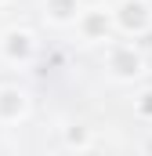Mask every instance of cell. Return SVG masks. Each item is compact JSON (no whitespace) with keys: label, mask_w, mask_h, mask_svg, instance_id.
Segmentation results:
<instances>
[{"label":"cell","mask_w":152,"mask_h":156,"mask_svg":"<svg viewBox=\"0 0 152 156\" xmlns=\"http://www.w3.org/2000/svg\"><path fill=\"white\" fill-rule=\"evenodd\" d=\"M33 55H36V37L29 29H7L0 37V58L4 62L26 66V62H33Z\"/></svg>","instance_id":"cell-1"},{"label":"cell","mask_w":152,"mask_h":156,"mask_svg":"<svg viewBox=\"0 0 152 156\" xmlns=\"http://www.w3.org/2000/svg\"><path fill=\"white\" fill-rule=\"evenodd\" d=\"M112 15H116V29H119V33H130V37L145 33L152 26V11H149L145 0H123Z\"/></svg>","instance_id":"cell-2"},{"label":"cell","mask_w":152,"mask_h":156,"mask_svg":"<svg viewBox=\"0 0 152 156\" xmlns=\"http://www.w3.org/2000/svg\"><path fill=\"white\" fill-rule=\"evenodd\" d=\"M141 69H145V58L134 51V44H112L109 47V73L116 80H134L141 76Z\"/></svg>","instance_id":"cell-3"},{"label":"cell","mask_w":152,"mask_h":156,"mask_svg":"<svg viewBox=\"0 0 152 156\" xmlns=\"http://www.w3.org/2000/svg\"><path fill=\"white\" fill-rule=\"evenodd\" d=\"M76 26H80L83 40H109V33L116 26V15L105 11V7H91V11H80Z\"/></svg>","instance_id":"cell-4"},{"label":"cell","mask_w":152,"mask_h":156,"mask_svg":"<svg viewBox=\"0 0 152 156\" xmlns=\"http://www.w3.org/2000/svg\"><path fill=\"white\" fill-rule=\"evenodd\" d=\"M26 109H29V98H26V91H18V87H0V123H18V120L26 116Z\"/></svg>","instance_id":"cell-5"},{"label":"cell","mask_w":152,"mask_h":156,"mask_svg":"<svg viewBox=\"0 0 152 156\" xmlns=\"http://www.w3.org/2000/svg\"><path fill=\"white\" fill-rule=\"evenodd\" d=\"M43 11L54 26H69L80 18V0H43Z\"/></svg>","instance_id":"cell-6"},{"label":"cell","mask_w":152,"mask_h":156,"mask_svg":"<svg viewBox=\"0 0 152 156\" xmlns=\"http://www.w3.org/2000/svg\"><path fill=\"white\" fill-rule=\"evenodd\" d=\"M138 113H141V116H152V91H145V94L138 98Z\"/></svg>","instance_id":"cell-7"},{"label":"cell","mask_w":152,"mask_h":156,"mask_svg":"<svg viewBox=\"0 0 152 156\" xmlns=\"http://www.w3.org/2000/svg\"><path fill=\"white\" fill-rule=\"evenodd\" d=\"M69 145H87V134L83 131H69Z\"/></svg>","instance_id":"cell-8"},{"label":"cell","mask_w":152,"mask_h":156,"mask_svg":"<svg viewBox=\"0 0 152 156\" xmlns=\"http://www.w3.org/2000/svg\"><path fill=\"white\" fill-rule=\"evenodd\" d=\"M0 4H4V0H0Z\"/></svg>","instance_id":"cell-9"}]
</instances>
